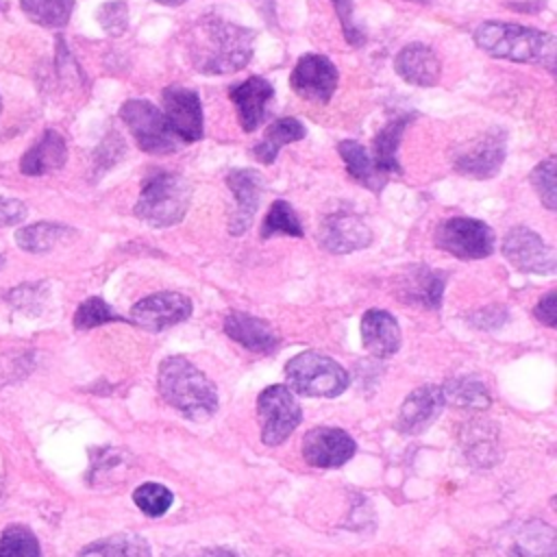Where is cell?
Masks as SVG:
<instances>
[{
    "label": "cell",
    "instance_id": "6da1fadb",
    "mask_svg": "<svg viewBox=\"0 0 557 557\" xmlns=\"http://www.w3.org/2000/svg\"><path fill=\"white\" fill-rule=\"evenodd\" d=\"M255 30L220 20L202 17L185 35V54L200 74L239 72L252 59Z\"/></svg>",
    "mask_w": 557,
    "mask_h": 557
},
{
    "label": "cell",
    "instance_id": "7a4b0ae2",
    "mask_svg": "<svg viewBox=\"0 0 557 557\" xmlns=\"http://www.w3.org/2000/svg\"><path fill=\"white\" fill-rule=\"evenodd\" d=\"M474 44L496 59L513 63H537L555 72L557 44L550 33L513 24V22H483L474 30Z\"/></svg>",
    "mask_w": 557,
    "mask_h": 557
},
{
    "label": "cell",
    "instance_id": "3957f363",
    "mask_svg": "<svg viewBox=\"0 0 557 557\" xmlns=\"http://www.w3.org/2000/svg\"><path fill=\"white\" fill-rule=\"evenodd\" d=\"M157 387L161 396L189 420L211 418L218 409V392L205 372L181 355L165 357L159 366Z\"/></svg>",
    "mask_w": 557,
    "mask_h": 557
},
{
    "label": "cell",
    "instance_id": "277c9868",
    "mask_svg": "<svg viewBox=\"0 0 557 557\" xmlns=\"http://www.w3.org/2000/svg\"><path fill=\"white\" fill-rule=\"evenodd\" d=\"M191 202V185L174 172H152L139 191L133 213L154 228L178 224Z\"/></svg>",
    "mask_w": 557,
    "mask_h": 557
},
{
    "label": "cell",
    "instance_id": "5b68a950",
    "mask_svg": "<svg viewBox=\"0 0 557 557\" xmlns=\"http://www.w3.org/2000/svg\"><path fill=\"white\" fill-rule=\"evenodd\" d=\"M557 533L542 520H516L498 527L476 557H555Z\"/></svg>",
    "mask_w": 557,
    "mask_h": 557
},
{
    "label": "cell",
    "instance_id": "8992f818",
    "mask_svg": "<svg viewBox=\"0 0 557 557\" xmlns=\"http://www.w3.org/2000/svg\"><path fill=\"white\" fill-rule=\"evenodd\" d=\"M287 387L309 398H333L348 387V372L335 359L305 350L285 366Z\"/></svg>",
    "mask_w": 557,
    "mask_h": 557
},
{
    "label": "cell",
    "instance_id": "52a82bcc",
    "mask_svg": "<svg viewBox=\"0 0 557 557\" xmlns=\"http://www.w3.org/2000/svg\"><path fill=\"white\" fill-rule=\"evenodd\" d=\"M120 117L131 131L139 150L148 154L176 152L183 141L170 128L163 111H159L150 100L131 98L120 107Z\"/></svg>",
    "mask_w": 557,
    "mask_h": 557
},
{
    "label": "cell",
    "instance_id": "ba28073f",
    "mask_svg": "<svg viewBox=\"0 0 557 557\" xmlns=\"http://www.w3.org/2000/svg\"><path fill=\"white\" fill-rule=\"evenodd\" d=\"M507 154V133L500 126H490L472 139L457 144L450 152V165L457 174L485 181L500 172Z\"/></svg>",
    "mask_w": 557,
    "mask_h": 557
},
{
    "label": "cell",
    "instance_id": "9c48e42d",
    "mask_svg": "<svg viewBox=\"0 0 557 557\" xmlns=\"http://www.w3.org/2000/svg\"><path fill=\"white\" fill-rule=\"evenodd\" d=\"M433 242L457 259H485L494 252V231L474 218H448L435 226Z\"/></svg>",
    "mask_w": 557,
    "mask_h": 557
},
{
    "label": "cell",
    "instance_id": "30bf717a",
    "mask_svg": "<svg viewBox=\"0 0 557 557\" xmlns=\"http://www.w3.org/2000/svg\"><path fill=\"white\" fill-rule=\"evenodd\" d=\"M261 440L268 446L283 444L300 424L302 411L287 385H270L257 398Z\"/></svg>",
    "mask_w": 557,
    "mask_h": 557
},
{
    "label": "cell",
    "instance_id": "8fae6325",
    "mask_svg": "<svg viewBox=\"0 0 557 557\" xmlns=\"http://www.w3.org/2000/svg\"><path fill=\"white\" fill-rule=\"evenodd\" d=\"M505 259L520 272L553 274L557 268L555 248L529 226H513L503 239Z\"/></svg>",
    "mask_w": 557,
    "mask_h": 557
},
{
    "label": "cell",
    "instance_id": "7c38bea8",
    "mask_svg": "<svg viewBox=\"0 0 557 557\" xmlns=\"http://www.w3.org/2000/svg\"><path fill=\"white\" fill-rule=\"evenodd\" d=\"M337 67L324 54H302L289 74L292 91L309 102L326 104L337 89Z\"/></svg>",
    "mask_w": 557,
    "mask_h": 557
},
{
    "label": "cell",
    "instance_id": "4fadbf2b",
    "mask_svg": "<svg viewBox=\"0 0 557 557\" xmlns=\"http://www.w3.org/2000/svg\"><path fill=\"white\" fill-rule=\"evenodd\" d=\"M191 311H194V305L185 294L157 292L137 300L131 307V322L146 331L159 333L187 320Z\"/></svg>",
    "mask_w": 557,
    "mask_h": 557
},
{
    "label": "cell",
    "instance_id": "5bb4252c",
    "mask_svg": "<svg viewBox=\"0 0 557 557\" xmlns=\"http://www.w3.org/2000/svg\"><path fill=\"white\" fill-rule=\"evenodd\" d=\"M163 115L183 144L202 139V104L200 96L194 89L183 85H168L161 94Z\"/></svg>",
    "mask_w": 557,
    "mask_h": 557
},
{
    "label": "cell",
    "instance_id": "9a60e30c",
    "mask_svg": "<svg viewBox=\"0 0 557 557\" xmlns=\"http://www.w3.org/2000/svg\"><path fill=\"white\" fill-rule=\"evenodd\" d=\"M318 242L326 252L348 255L370 246L372 231L357 213L333 211L322 218Z\"/></svg>",
    "mask_w": 557,
    "mask_h": 557
},
{
    "label": "cell",
    "instance_id": "2e32d148",
    "mask_svg": "<svg viewBox=\"0 0 557 557\" xmlns=\"http://www.w3.org/2000/svg\"><path fill=\"white\" fill-rule=\"evenodd\" d=\"M355 440L335 426H315L302 437V457L313 468H339L355 455Z\"/></svg>",
    "mask_w": 557,
    "mask_h": 557
},
{
    "label": "cell",
    "instance_id": "e0dca14e",
    "mask_svg": "<svg viewBox=\"0 0 557 557\" xmlns=\"http://www.w3.org/2000/svg\"><path fill=\"white\" fill-rule=\"evenodd\" d=\"M228 189L233 191V198H235V209L231 213V220H228V233L231 235H244L252 220H255V213L259 209V202H261V191H263V178L257 170H250V168H237V170H231L226 176H224Z\"/></svg>",
    "mask_w": 557,
    "mask_h": 557
},
{
    "label": "cell",
    "instance_id": "ac0fdd59",
    "mask_svg": "<svg viewBox=\"0 0 557 557\" xmlns=\"http://www.w3.org/2000/svg\"><path fill=\"white\" fill-rule=\"evenodd\" d=\"M228 98L237 111L239 126L244 133H252L261 126L268 113V104L274 98V87L261 76H250L228 89Z\"/></svg>",
    "mask_w": 557,
    "mask_h": 557
},
{
    "label": "cell",
    "instance_id": "d6986e66",
    "mask_svg": "<svg viewBox=\"0 0 557 557\" xmlns=\"http://www.w3.org/2000/svg\"><path fill=\"white\" fill-rule=\"evenodd\" d=\"M444 405H446V400H444L442 387L422 385V387L413 389L400 405L396 429H400L403 433H409V435L420 433L442 413Z\"/></svg>",
    "mask_w": 557,
    "mask_h": 557
},
{
    "label": "cell",
    "instance_id": "ffe728a7",
    "mask_svg": "<svg viewBox=\"0 0 557 557\" xmlns=\"http://www.w3.org/2000/svg\"><path fill=\"white\" fill-rule=\"evenodd\" d=\"M224 333L246 350L261 352V355L274 352L281 342L274 329L265 320L246 311H231L224 318Z\"/></svg>",
    "mask_w": 557,
    "mask_h": 557
},
{
    "label": "cell",
    "instance_id": "44dd1931",
    "mask_svg": "<svg viewBox=\"0 0 557 557\" xmlns=\"http://www.w3.org/2000/svg\"><path fill=\"white\" fill-rule=\"evenodd\" d=\"M396 74L418 87H433L440 81L442 63L433 48L420 41H411L400 48V52L394 59Z\"/></svg>",
    "mask_w": 557,
    "mask_h": 557
},
{
    "label": "cell",
    "instance_id": "7402d4cb",
    "mask_svg": "<svg viewBox=\"0 0 557 557\" xmlns=\"http://www.w3.org/2000/svg\"><path fill=\"white\" fill-rule=\"evenodd\" d=\"M444 283V272L431 270L426 265H411L400 276L398 298L424 309H440Z\"/></svg>",
    "mask_w": 557,
    "mask_h": 557
},
{
    "label": "cell",
    "instance_id": "603a6c76",
    "mask_svg": "<svg viewBox=\"0 0 557 557\" xmlns=\"http://www.w3.org/2000/svg\"><path fill=\"white\" fill-rule=\"evenodd\" d=\"M361 342L374 357L387 359L400 348V326L385 309H368L361 318Z\"/></svg>",
    "mask_w": 557,
    "mask_h": 557
},
{
    "label": "cell",
    "instance_id": "cb8c5ba5",
    "mask_svg": "<svg viewBox=\"0 0 557 557\" xmlns=\"http://www.w3.org/2000/svg\"><path fill=\"white\" fill-rule=\"evenodd\" d=\"M67 146L61 133L48 128L44 135L22 154L20 170L26 176H44L65 165Z\"/></svg>",
    "mask_w": 557,
    "mask_h": 557
},
{
    "label": "cell",
    "instance_id": "d4e9b609",
    "mask_svg": "<svg viewBox=\"0 0 557 557\" xmlns=\"http://www.w3.org/2000/svg\"><path fill=\"white\" fill-rule=\"evenodd\" d=\"M337 152L352 181H357L359 185L368 187L374 194L383 191V187L387 185V174L374 165L372 157L366 152V148L359 141L342 139L337 144Z\"/></svg>",
    "mask_w": 557,
    "mask_h": 557
},
{
    "label": "cell",
    "instance_id": "484cf974",
    "mask_svg": "<svg viewBox=\"0 0 557 557\" xmlns=\"http://www.w3.org/2000/svg\"><path fill=\"white\" fill-rule=\"evenodd\" d=\"M305 135H307V128H305V124H302L300 120H296V117H278V120H274V122L265 128L261 141H257V144L252 146V154H255V159H257L259 163L270 165V163L276 161L278 152H281L287 144L300 141Z\"/></svg>",
    "mask_w": 557,
    "mask_h": 557
},
{
    "label": "cell",
    "instance_id": "4316f807",
    "mask_svg": "<svg viewBox=\"0 0 557 557\" xmlns=\"http://www.w3.org/2000/svg\"><path fill=\"white\" fill-rule=\"evenodd\" d=\"M413 117V113L409 115H398V117H392L372 139V161L374 165L385 172V174H403V165L398 163L396 159V152H398V144H400V137H403V131L407 128L409 120Z\"/></svg>",
    "mask_w": 557,
    "mask_h": 557
},
{
    "label": "cell",
    "instance_id": "83f0119b",
    "mask_svg": "<svg viewBox=\"0 0 557 557\" xmlns=\"http://www.w3.org/2000/svg\"><path fill=\"white\" fill-rule=\"evenodd\" d=\"M76 231L70 228L67 224H57V222H35L28 226H22L15 233V242L22 250L28 252H48L57 244L74 237Z\"/></svg>",
    "mask_w": 557,
    "mask_h": 557
},
{
    "label": "cell",
    "instance_id": "f1b7e54d",
    "mask_svg": "<svg viewBox=\"0 0 557 557\" xmlns=\"http://www.w3.org/2000/svg\"><path fill=\"white\" fill-rule=\"evenodd\" d=\"M76 557H152L150 546L141 535L117 533L87 544Z\"/></svg>",
    "mask_w": 557,
    "mask_h": 557
},
{
    "label": "cell",
    "instance_id": "f546056e",
    "mask_svg": "<svg viewBox=\"0 0 557 557\" xmlns=\"http://www.w3.org/2000/svg\"><path fill=\"white\" fill-rule=\"evenodd\" d=\"M20 7L30 22L46 28H61L74 11V0H20Z\"/></svg>",
    "mask_w": 557,
    "mask_h": 557
},
{
    "label": "cell",
    "instance_id": "4dcf8cb0",
    "mask_svg": "<svg viewBox=\"0 0 557 557\" xmlns=\"http://www.w3.org/2000/svg\"><path fill=\"white\" fill-rule=\"evenodd\" d=\"M274 235H292V237H302V224L294 211V207L287 200H274L263 218L259 237L270 239Z\"/></svg>",
    "mask_w": 557,
    "mask_h": 557
},
{
    "label": "cell",
    "instance_id": "1f68e13d",
    "mask_svg": "<svg viewBox=\"0 0 557 557\" xmlns=\"http://www.w3.org/2000/svg\"><path fill=\"white\" fill-rule=\"evenodd\" d=\"M442 392H444V400L457 407H472V409L490 407V392L479 379H470V376L453 379L442 387Z\"/></svg>",
    "mask_w": 557,
    "mask_h": 557
},
{
    "label": "cell",
    "instance_id": "d6a6232c",
    "mask_svg": "<svg viewBox=\"0 0 557 557\" xmlns=\"http://www.w3.org/2000/svg\"><path fill=\"white\" fill-rule=\"evenodd\" d=\"M0 557H41L35 533L24 524H11L0 535Z\"/></svg>",
    "mask_w": 557,
    "mask_h": 557
},
{
    "label": "cell",
    "instance_id": "836d02e7",
    "mask_svg": "<svg viewBox=\"0 0 557 557\" xmlns=\"http://www.w3.org/2000/svg\"><path fill=\"white\" fill-rule=\"evenodd\" d=\"M529 181L537 191L540 200L544 202V207L548 211H555L557 209V159L550 154L544 161H540L531 170Z\"/></svg>",
    "mask_w": 557,
    "mask_h": 557
},
{
    "label": "cell",
    "instance_id": "e575fe53",
    "mask_svg": "<svg viewBox=\"0 0 557 557\" xmlns=\"http://www.w3.org/2000/svg\"><path fill=\"white\" fill-rule=\"evenodd\" d=\"M120 320H126V318L115 313L100 296H89L78 305L74 313V326L78 331H89L94 326H100L107 322H120Z\"/></svg>",
    "mask_w": 557,
    "mask_h": 557
},
{
    "label": "cell",
    "instance_id": "d590c367",
    "mask_svg": "<svg viewBox=\"0 0 557 557\" xmlns=\"http://www.w3.org/2000/svg\"><path fill=\"white\" fill-rule=\"evenodd\" d=\"M133 500L146 516L157 518V516H163L170 509V505L174 500V494L161 483H141L133 492Z\"/></svg>",
    "mask_w": 557,
    "mask_h": 557
},
{
    "label": "cell",
    "instance_id": "8d00e7d4",
    "mask_svg": "<svg viewBox=\"0 0 557 557\" xmlns=\"http://www.w3.org/2000/svg\"><path fill=\"white\" fill-rule=\"evenodd\" d=\"M96 20L102 26V30L111 37H120L128 28V7L124 0H111L98 7Z\"/></svg>",
    "mask_w": 557,
    "mask_h": 557
},
{
    "label": "cell",
    "instance_id": "74e56055",
    "mask_svg": "<svg viewBox=\"0 0 557 557\" xmlns=\"http://www.w3.org/2000/svg\"><path fill=\"white\" fill-rule=\"evenodd\" d=\"M331 2H333V7H335L337 17H339L344 39H346L352 48H361V46L368 41V35H366V30L352 20V0H331Z\"/></svg>",
    "mask_w": 557,
    "mask_h": 557
},
{
    "label": "cell",
    "instance_id": "f35d334b",
    "mask_svg": "<svg viewBox=\"0 0 557 557\" xmlns=\"http://www.w3.org/2000/svg\"><path fill=\"white\" fill-rule=\"evenodd\" d=\"M26 218V205L15 198H0V228L20 224Z\"/></svg>",
    "mask_w": 557,
    "mask_h": 557
},
{
    "label": "cell",
    "instance_id": "ab89813d",
    "mask_svg": "<svg viewBox=\"0 0 557 557\" xmlns=\"http://www.w3.org/2000/svg\"><path fill=\"white\" fill-rule=\"evenodd\" d=\"M557 292H548L533 309V315L548 329H555L557 324Z\"/></svg>",
    "mask_w": 557,
    "mask_h": 557
},
{
    "label": "cell",
    "instance_id": "60d3db41",
    "mask_svg": "<svg viewBox=\"0 0 557 557\" xmlns=\"http://www.w3.org/2000/svg\"><path fill=\"white\" fill-rule=\"evenodd\" d=\"M492 318H498V320H507L509 315H507V309L505 307H496V305H492V307H487V309H481V311H476L474 315H472V324H476L479 329H496V324L492 322Z\"/></svg>",
    "mask_w": 557,
    "mask_h": 557
},
{
    "label": "cell",
    "instance_id": "b9f144b4",
    "mask_svg": "<svg viewBox=\"0 0 557 557\" xmlns=\"http://www.w3.org/2000/svg\"><path fill=\"white\" fill-rule=\"evenodd\" d=\"M198 557H237V555L231 553V550H226V548H211V550L200 553Z\"/></svg>",
    "mask_w": 557,
    "mask_h": 557
},
{
    "label": "cell",
    "instance_id": "7bdbcfd3",
    "mask_svg": "<svg viewBox=\"0 0 557 557\" xmlns=\"http://www.w3.org/2000/svg\"><path fill=\"white\" fill-rule=\"evenodd\" d=\"M154 2H159V4H165V7H178V4H183L185 0H154Z\"/></svg>",
    "mask_w": 557,
    "mask_h": 557
},
{
    "label": "cell",
    "instance_id": "ee69618b",
    "mask_svg": "<svg viewBox=\"0 0 557 557\" xmlns=\"http://www.w3.org/2000/svg\"><path fill=\"white\" fill-rule=\"evenodd\" d=\"M407 2H420V4H424V2H429V0H407Z\"/></svg>",
    "mask_w": 557,
    "mask_h": 557
},
{
    "label": "cell",
    "instance_id": "f6af8a7d",
    "mask_svg": "<svg viewBox=\"0 0 557 557\" xmlns=\"http://www.w3.org/2000/svg\"><path fill=\"white\" fill-rule=\"evenodd\" d=\"M0 268H2V257H0Z\"/></svg>",
    "mask_w": 557,
    "mask_h": 557
},
{
    "label": "cell",
    "instance_id": "bcb514c9",
    "mask_svg": "<svg viewBox=\"0 0 557 557\" xmlns=\"http://www.w3.org/2000/svg\"><path fill=\"white\" fill-rule=\"evenodd\" d=\"M0 107H2V104H0Z\"/></svg>",
    "mask_w": 557,
    "mask_h": 557
}]
</instances>
